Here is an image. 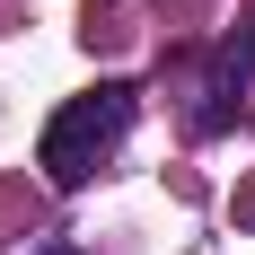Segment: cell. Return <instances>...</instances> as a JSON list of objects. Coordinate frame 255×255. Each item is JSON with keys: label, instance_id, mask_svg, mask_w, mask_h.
Returning <instances> with one entry per match:
<instances>
[{"label": "cell", "instance_id": "cell-1", "mask_svg": "<svg viewBox=\"0 0 255 255\" xmlns=\"http://www.w3.org/2000/svg\"><path fill=\"white\" fill-rule=\"evenodd\" d=\"M132 115H141V88H132V79H97V88L62 97V106H53V124H44V141H35L44 185H53V194H79L106 158L124 150Z\"/></svg>", "mask_w": 255, "mask_h": 255}, {"label": "cell", "instance_id": "cell-2", "mask_svg": "<svg viewBox=\"0 0 255 255\" xmlns=\"http://www.w3.org/2000/svg\"><path fill=\"white\" fill-rule=\"evenodd\" d=\"M247 79H255V9L238 18V35H220L211 44V62H203V79H194V106H185V124L203 132H229L238 124V97H247Z\"/></svg>", "mask_w": 255, "mask_h": 255}, {"label": "cell", "instance_id": "cell-3", "mask_svg": "<svg viewBox=\"0 0 255 255\" xmlns=\"http://www.w3.org/2000/svg\"><path fill=\"white\" fill-rule=\"evenodd\" d=\"M35 255H79V247H71V238H44V247H35Z\"/></svg>", "mask_w": 255, "mask_h": 255}, {"label": "cell", "instance_id": "cell-4", "mask_svg": "<svg viewBox=\"0 0 255 255\" xmlns=\"http://www.w3.org/2000/svg\"><path fill=\"white\" fill-rule=\"evenodd\" d=\"M247 220H255V194H247Z\"/></svg>", "mask_w": 255, "mask_h": 255}]
</instances>
